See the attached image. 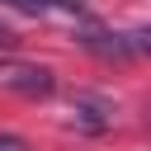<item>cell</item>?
I'll use <instances>...</instances> for the list:
<instances>
[{
	"label": "cell",
	"mask_w": 151,
	"mask_h": 151,
	"mask_svg": "<svg viewBox=\"0 0 151 151\" xmlns=\"http://www.w3.org/2000/svg\"><path fill=\"white\" fill-rule=\"evenodd\" d=\"M76 42H80L85 52L104 57V61H113V57H132V52H127V42H123L118 33H104V28H85V33H76Z\"/></svg>",
	"instance_id": "3"
},
{
	"label": "cell",
	"mask_w": 151,
	"mask_h": 151,
	"mask_svg": "<svg viewBox=\"0 0 151 151\" xmlns=\"http://www.w3.org/2000/svg\"><path fill=\"white\" fill-rule=\"evenodd\" d=\"M0 42H5V47H9V42H14V33H9V28H0Z\"/></svg>",
	"instance_id": "8"
},
{
	"label": "cell",
	"mask_w": 151,
	"mask_h": 151,
	"mask_svg": "<svg viewBox=\"0 0 151 151\" xmlns=\"http://www.w3.org/2000/svg\"><path fill=\"white\" fill-rule=\"evenodd\" d=\"M0 151H28V146H24L19 137H0Z\"/></svg>",
	"instance_id": "6"
},
{
	"label": "cell",
	"mask_w": 151,
	"mask_h": 151,
	"mask_svg": "<svg viewBox=\"0 0 151 151\" xmlns=\"http://www.w3.org/2000/svg\"><path fill=\"white\" fill-rule=\"evenodd\" d=\"M5 5H14V9H42V0H5Z\"/></svg>",
	"instance_id": "7"
},
{
	"label": "cell",
	"mask_w": 151,
	"mask_h": 151,
	"mask_svg": "<svg viewBox=\"0 0 151 151\" xmlns=\"http://www.w3.org/2000/svg\"><path fill=\"white\" fill-rule=\"evenodd\" d=\"M123 42H127V52H142V57H151V24H142V28L123 33Z\"/></svg>",
	"instance_id": "4"
},
{
	"label": "cell",
	"mask_w": 151,
	"mask_h": 151,
	"mask_svg": "<svg viewBox=\"0 0 151 151\" xmlns=\"http://www.w3.org/2000/svg\"><path fill=\"white\" fill-rule=\"evenodd\" d=\"M71 123H76L80 132H104V127L113 123V104H109L104 94L80 90V94L71 99Z\"/></svg>",
	"instance_id": "2"
},
{
	"label": "cell",
	"mask_w": 151,
	"mask_h": 151,
	"mask_svg": "<svg viewBox=\"0 0 151 151\" xmlns=\"http://www.w3.org/2000/svg\"><path fill=\"white\" fill-rule=\"evenodd\" d=\"M42 5H57V9H66V14H85L80 0H42Z\"/></svg>",
	"instance_id": "5"
},
{
	"label": "cell",
	"mask_w": 151,
	"mask_h": 151,
	"mask_svg": "<svg viewBox=\"0 0 151 151\" xmlns=\"http://www.w3.org/2000/svg\"><path fill=\"white\" fill-rule=\"evenodd\" d=\"M0 85L5 90H19L28 99H47L57 90V76L47 66H33V61H0Z\"/></svg>",
	"instance_id": "1"
}]
</instances>
